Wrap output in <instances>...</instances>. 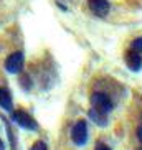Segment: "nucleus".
I'll return each mask as SVG.
<instances>
[{
	"label": "nucleus",
	"instance_id": "f257e3e1",
	"mask_svg": "<svg viewBox=\"0 0 142 150\" xmlns=\"http://www.w3.org/2000/svg\"><path fill=\"white\" fill-rule=\"evenodd\" d=\"M12 120L17 124L18 127L25 129V130H33V132L38 130V124H36V120L28 114L27 110H23V109L12 110Z\"/></svg>",
	"mask_w": 142,
	"mask_h": 150
},
{
	"label": "nucleus",
	"instance_id": "f03ea898",
	"mask_svg": "<svg viewBox=\"0 0 142 150\" xmlns=\"http://www.w3.org/2000/svg\"><path fill=\"white\" fill-rule=\"evenodd\" d=\"M71 140L78 147L86 145V142H88V124L84 119H80L78 122H75V125L71 129Z\"/></svg>",
	"mask_w": 142,
	"mask_h": 150
},
{
	"label": "nucleus",
	"instance_id": "7ed1b4c3",
	"mask_svg": "<svg viewBox=\"0 0 142 150\" xmlns=\"http://www.w3.org/2000/svg\"><path fill=\"white\" fill-rule=\"evenodd\" d=\"M89 101H91V107L99 110V112H102V114H109L112 110L111 97L104 93H93L91 97H89Z\"/></svg>",
	"mask_w": 142,
	"mask_h": 150
},
{
	"label": "nucleus",
	"instance_id": "20e7f679",
	"mask_svg": "<svg viewBox=\"0 0 142 150\" xmlns=\"http://www.w3.org/2000/svg\"><path fill=\"white\" fill-rule=\"evenodd\" d=\"M23 64H25V59H23V54L20 53V51L12 53L7 59H5V69L9 71L10 74H18V73H22Z\"/></svg>",
	"mask_w": 142,
	"mask_h": 150
},
{
	"label": "nucleus",
	"instance_id": "39448f33",
	"mask_svg": "<svg viewBox=\"0 0 142 150\" xmlns=\"http://www.w3.org/2000/svg\"><path fill=\"white\" fill-rule=\"evenodd\" d=\"M126 64H127V68L131 71H134V73L141 71V68H142V56H141V53L131 48L127 53H126Z\"/></svg>",
	"mask_w": 142,
	"mask_h": 150
},
{
	"label": "nucleus",
	"instance_id": "423d86ee",
	"mask_svg": "<svg viewBox=\"0 0 142 150\" xmlns=\"http://www.w3.org/2000/svg\"><path fill=\"white\" fill-rule=\"evenodd\" d=\"M88 7L98 17H106L109 13V8H111L107 0H88Z\"/></svg>",
	"mask_w": 142,
	"mask_h": 150
},
{
	"label": "nucleus",
	"instance_id": "0eeeda50",
	"mask_svg": "<svg viewBox=\"0 0 142 150\" xmlns=\"http://www.w3.org/2000/svg\"><path fill=\"white\" fill-rule=\"evenodd\" d=\"M88 115H89V119L93 120L98 127H106L107 125V114H102V112H99V110H96V109H89V112H88Z\"/></svg>",
	"mask_w": 142,
	"mask_h": 150
},
{
	"label": "nucleus",
	"instance_id": "6e6552de",
	"mask_svg": "<svg viewBox=\"0 0 142 150\" xmlns=\"http://www.w3.org/2000/svg\"><path fill=\"white\" fill-rule=\"evenodd\" d=\"M0 107L4 110H13V101L7 89L0 88Z\"/></svg>",
	"mask_w": 142,
	"mask_h": 150
},
{
	"label": "nucleus",
	"instance_id": "1a4fd4ad",
	"mask_svg": "<svg viewBox=\"0 0 142 150\" xmlns=\"http://www.w3.org/2000/svg\"><path fill=\"white\" fill-rule=\"evenodd\" d=\"M30 150H48V147H46V144H45L43 140H36L35 144L30 147Z\"/></svg>",
	"mask_w": 142,
	"mask_h": 150
},
{
	"label": "nucleus",
	"instance_id": "9d476101",
	"mask_svg": "<svg viewBox=\"0 0 142 150\" xmlns=\"http://www.w3.org/2000/svg\"><path fill=\"white\" fill-rule=\"evenodd\" d=\"M131 48L141 53V51H142V38H137V40H134L132 43H131Z\"/></svg>",
	"mask_w": 142,
	"mask_h": 150
},
{
	"label": "nucleus",
	"instance_id": "9b49d317",
	"mask_svg": "<svg viewBox=\"0 0 142 150\" xmlns=\"http://www.w3.org/2000/svg\"><path fill=\"white\" fill-rule=\"evenodd\" d=\"M96 150H111L109 147L106 145V144H102V142H98L96 144Z\"/></svg>",
	"mask_w": 142,
	"mask_h": 150
},
{
	"label": "nucleus",
	"instance_id": "f8f14e48",
	"mask_svg": "<svg viewBox=\"0 0 142 150\" xmlns=\"http://www.w3.org/2000/svg\"><path fill=\"white\" fill-rule=\"evenodd\" d=\"M137 137H139V140L142 142V125H139V127H137Z\"/></svg>",
	"mask_w": 142,
	"mask_h": 150
},
{
	"label": "nucleus",
	"instance_id": "ddd939ff",
	"mask_svg": "<svg viewBox=\"0 0 142 150\" xmlns=\"http://www.w3.org/2000/svg\"><path fill=\"white\" fill-rule=\"evenodd\" d=\"M0 150H5V145L2 144V140H0Z\"/></svg>",
	"mask_w": 142,
	"mask_h": 150
},
{
	"label": "nucleus",
	"instance_id": "4468645a",
	"mask_svg": "<svg viewBox=\"0 0 142 150\" xmlns=\"http://www.w3.org/2000/svg\"><path fill=\"white\" fill-rule=\"evenodd\" d=\"M136 150H142V147H139V149H136Z\"/></svg>",
	"mask_w": 142,
	"mask_h": 150
}]
</instances>
